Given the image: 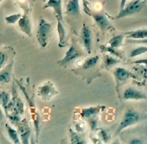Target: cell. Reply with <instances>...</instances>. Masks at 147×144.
I'll list each match as a JSON object with an SVG mask.
<instances>
[{"mask_svg": "<svg viewBox=\"0 0 147 144\" xmlns=\"http://www.w3.org/2000/svg\"><path fill=\"white\" fill-rule=\"evenodd\" d=\"M140 120V116L139 113L134 110H128L124 115L116 131L115 135H117L125 129L136 124Z\"/></svg>", "mask_w": 147, "mask_h": 144, "instance_id": "6da1fadb", "label": "cell"}, {"mask_svg": "<svg viewBox=\"0 0 147 144\" xmlns=\"http://www.w3.org/2000/svg\"><path fill=\"white\" fill-rule=\"evenodd\" d=\"M51 25L45 19L40 20L37 31V38L39 44L42 47H45L48 44L50 36Z\"/></svg>", "mask_w": 147, "mask_h": 144, "instance_id": "7a4b0ae2", "label": "cell"}, {"mask_svg": "<svg viewBox=\"0 0 147 144\" xmlns=\"http://www.w3.org/2000/svg\"><path fill=\"white\" fill-rule=\"evenodd\" d=\"M145 2L146 1L143 0H135L132 2H130L126 7H124L123 9L121 10L119 14L117 16L116 18H123L126 16L138 13L143 8Z\"/></svg>", "mask_w": 147, "mask_h": 144, "instance_id": "3957f363", "label": "cell"}, {"mask_svg": "<svg viewBox=\"0 0 147 144\" xmlns=\"http://www.w3.org/2000/svg\"><path fill=\"white\" fill-rule=\"evenodd\" d=\"M58 94L54 85L51 82H47L38 88V95L44 100H49Z\"/></svg>", "mask_w": 147, "mask_h": 144, "instance_id": "277c9868", "label": "cell"}, {"mask_svg": "<svg viewBox=\"0 0 147 144\" xmlns=\"http://www.w3.org/2000/svg\"><path fill=\"white\" fill-rule=\"evenodd\" d=\"M16 125H18V133L21 139L22 143H29L31 129H30L28 121L26 119H24L22 121H20Z\"/></svg>", "mask_w": 147, "mask_h": 144, "instance_id": "5b68a950", "label": "cell"}, {"mask_svg": "<svg viewBox=\"0 0 147 144\" xmlns=\"http://www.w3.org/2000/svg\"><path fill=\"white\" fill-rule=\"evenodd\" d=\"M82 40L86 51L88 54H90L91 50H92V32H91L90 29L86 25H83L82 29Z\"/></svg>", "mask_w": 147, "mask_h": 144, "instance_id": "8992f818", "label": "cell"}, {"mask_svg": "<svg viewBox=\"0 0 147 144\" xmlns=\"http://www.w3.org/2000/svg\"><path fill=\"white\" fill-rule=\"evenodd\" d=\"M123 98L125 100H146V96L144 92L133 88H128L124 92Z\"/></svg>", "mask_w": 147, "mask_h": 144, "instance_id": "52a82bcc", "label": "cell"}, {"mask_svg": "<svg viewBox=\"0 0 147 144\" xmlns=\"http://www.w3.org/2000/svg\"><path fill=\"white\" fill-rule=\"evenodd\" d=\"M18 25L23 32H24L29 37L31 36V23L27 13L20 17L18 21Z\"/></svg>", "mask_w": 147, "mask_h": 144, "instance_id": "ba28073f", "label": "cell"}, {"mask_svg": "<svg viewBox=\"0 0 147 144\" xmlns=\"http://www.w3.org/2000/svg\"><path fill=\"white\" fill-rule=\"evenodd\" d=\"M80 56V53L74 47L71 46L68 49L66 53H65L64 58L58 62V63L60 65H65L68 64V63H69L70 62H72L73 60L78 58Z\"/></svg>", "mask_w": 147, "mask_h": 144, "instance_id": "9c48e42d", "label": "cell"}, {"mask_svg": "<svg viewBox=\"0 0 147 144\" xmlns=\"http://www.w3.org/2000/svg\"><path fill=\"white\" fill-rule=\"evenodd\" d=\"M62 0H49L45 5L44 8H53L57 14L56 17L62 20Z\"/></svg>", "mask_w": 147, "mask_h": 144, "instance_id": "30bf717a", "label": "cell"}, {"mask_svg": "<svg viewBox=\"0 0 147 144\" xmlns=\"http://www.w3.org/2000/svg\"><path fill=\"white\" fill-rule=\"evenodd\" d=\"M105 107H101V106H97V107H92L86 109H82L80 113L81 117L86 119H92L93 117L97 116L99 114L101 109Z\"/></svg>", "mask_w": 147, "mask_h": 144, "instance_id": "8fae6325", "label": "cell"}, {"mask_svg": "<svg viewBox=\"0 0 147 144\" xmlns=\"http://www.w3.org/2000/svg\"><path fill=\"white\" fill-rule=\"evenodd\" d=\"M14 62L12 61L4 69L0 70V83H7L11 78Z\"/></svg>", "mask_w": 147, "mask_h": 144, "instance_id": "7c38bea8", "label": "cell"}, {"mask_svg": "<svg viewBox=\"0 0 147 144\" xmlns=\"http://www.w3.org/2000/svg\"><path fill=\"white\" fill-rule=\"evenodd\" d=\"M66 12L67 14L73 16L80 15L79 0H69L66 8Z\"/></svg>", "mask_w": 147, "mask_h": 144, "instance_id": "4fadbf2b", "label": "cell"}, {"mask_svg": "<svg viewBox=\"0 0 147 144\" xmlns=\"http://www.w3.org/2000/svg\"><path fill=\"white\" fill-rule=\"evenodd\" d=\"M93 17L94 18L96 23L102 31H105V29H107L110 25L108 19H107L105 15L100 14H92Z\"/></svg>", "mask_w": 147, "mask_h": 144, "instance_id": "5bb4252c", "label": "cell"}, {"mask_svg": "<svg viewBox=\"0 0 147 144\" xmlns=\"http://www.w3.org/2000/svg\"><path fill=\"white\" fill-rule=\"evenodd\" d=\"M114 76H115L117 80L123 82L130 77L131 73L124 68L119 67L114 72Z\"/></svg>", "mask_w": 147, "mask_h": 144, "instance_id": "9a60e30c", "label": "cell"}, {"mask_svg": "<svg viewBox=\"0 0 147 144\" xmlns=\"http://www.w3.org/2000/svg\"><path fill=\"white\" fill-rule=\"evenodd\" d=\"M147 37V31L146 30H137L135 31H132L128 33V38H131L134 40H143L146 39Z\"/></svg>", "mask_w": 147, "mask_h": 144, "instance_id": "2e32d148", "label": "cell"}, {"mask_svg": "<svg viewBox=\"0 0 147 144\" xmlns=\"http://www.w3.org/2000/svg\"><path fill=\"white\" fill-rule=\"evenodd\" d=\"M10 102V95L6 92H0V105L3 108L5 113L8 115V105Z\"/></svg>", "mask_w": 147, "mask_h": 144, "instance_id": "e0dca14e", "label": "cell"}, {"mask_svg": "<svg viewBox=\"0 0 147 144\" xmlns=\"http://www.w3.org/2000/svg\"><path fill=\"white\" fill-rule=\"evenodd\" d=\"M58 24H57V31L58 33V36H59V46L62 47V44L64 43L65 38V31L64 26L62 23V21L60 19L57 17Z\"/></svg>", "mask_w": 147, "mask_h": 144, "instance_id": "ac0fdd59", "label": "cell"}, {"mask_svg": "<svg viewBox=\"0 0 147 144\" xmlns=\"http://www.w3.org/2000/svg\"><path fill=\"white\" fill-rule=\"evenodd\" d=\"M5 127L9 138L12 140V142L16 144L20 143V138L18 133V131L14 129L13 128L9 125L8 124H5Z\"/></svg>", "mask_w": 147, "mask_h": 144, "instance_id": "d6986e66", "label": "cell"}, {"mask_svg": "<svg viewBox=\"0 0 147 144\" xmlns=\"http://www.w3.org/2000/svg\"><path fill=\"white\" fill-rule=\"evenodd\" d=\"M99 58L98 56H94L93 58H90L86 60L83 64V69L86 70H88L94 67L98 62Z\"/></svg>", "mask_w": 147, "mask_h": 144, "instance_id": "ffe728a7", "label": "cell"}, {"mask_svg": "<svg viewBox=\"0 0 147 144\" xmlns=\"http://www.w3.org/2000/svg\"><path fill=\"white\" fill-rule=\"evenodd\" d=\"M124 36L123 35H119L113 37L110 41V47L113 49H116V48H119L123 45Z\"/></svg>", "mask_w": 147, "mask_h": 144, "instance_id": "44dd1931", "label": "cell"}, {"mask_svg": "<svg viewBox=\"0 0 147 144\" xmlns=\"http://www.w3.org/2000/svg\"><path fill=\"white\" fill-rule=\"evenodd\" d=\"M31 111H33V113L32 112V118L34 122L35 129H36V141H38L40 133V117L38 114L35 112V109H31Z\"/></svg>", "mask_w": 147, "mask_h": 144, "instance_id": "7402d4cb", "label": "cell"}, {"mask_svg": "<svg viewBox=\"0 0 147 144\" xmlns=\"http://www.w3.org/2000/svg\"><path fill=\"white\" fill-rule=\"evenodd\" d=\"M120 61L117 59L115 58H112L109 56H106L105 58V61H104V65L105 67L106 68H111V67L114 66V65L117 64Z\"/></svg>", "mask_w": 147, "mask_h": 144, "instance_id": "603a6c76", "label": "cell"}, {"mask_svg": "<svg viewBox=\"0 0 147 144\" xmlns=\"http://www.w3.org/2000/svg\"><path fill=\"white\" fill-rule=\"evenodd\" d=\"M146 50H147V49L146 47H139L133 50L132 51H131L130 56L131 58L136 57L138 56H139L141 54H144V53H145L146 52Z\"/></svg>", "mask_w": 147, "mask_h": 144, "instance_id": "cb8c5ba5", "label": "cell"}, {"mask_svg": "<svg viewBox=\"0 0 147 144\" xmlns=\"http://www.w3.org/2000/svg\"><path fill=\"white\" fill-rule=\"evenodd\" d=\"M7 117H8L10 120H11V122L15 125H17L20 122V117L19 116V114L15 112V111H12L11 114H9L7 115Z\"/></svg>", "mask_w": 147, "mask_h": 144, "instance_id": "d4e9b609", "label": "cell"}, {"mask_svg": "<svg viewBox=\"0 0 147 144\" xmlns=\"http://www.w3.org/2000/svg\"><path fill=\"white\" fill-rule=\"evenodd\" d=\"M20 17H21V14H17L7 17L5 19L8 23H16V21H17L20 18Z\"/></svg>", "mask_w": 147, "mask_h": 144, "instance_id": "484cf974", "label": "cell"}, {"mask_svg": "<svg viewBox=\"0 0 147 144\" xmlns=\"http://www.w3.org/2000/svg\"><path fill=\"white\" fill-rule=\"evenodd\" d=\"M71 140L73 143H85L84 141L82 140V138L75 133H72Z\"/></svg>", "mask_w": 147, "mask_h": 144, "instance_id": "4316f807", "label": "cell"}, {"mask_svg": "<svg viewBox=\"0 0 147 144\" xmlns=\"http://www.w3.org/2000/svg\"><path fill=\"white\" fill-rule=\"evenodd\" d=\"M7 60V57L6 54L3 52L0 51V70L3 68V65L5 64Z\"/></svg>", "mask_w": 147, "mask_h": 144, "instance_id": "83f0119b", "label": "cell"}, {"mask_svg": "<svg viewBox=\"0 0 147 144\" xmlns=\"http://www.w3.org/2000/svg\"><path fill=\"white\" fill-rule=\"evenodd\" d=\"M101 137H102L103 141H105V142H107L110 140V136L108 133V131L105 130H102L101 131Z\"/></svg>", "mask_w": 147, "mask_h": 144, "instance_id": "f1b7e54d", "label": "cell"}, {"mask_svg": "<svg viewBox=\"0 0 147 144\" xmlns=\"http://www.w3.org/2000/svg\"><path fill=\"white\" fill-rule=\"evenodd\" d=\"M82 2H83V6H84V11L86 12V14H90V9L89 7H88V2L87 0H82Z\"/></svg>", "mask_w": 147, "mask_h": 144, "instance_id": "f546056e", "label": "cell"}, {"mask_svg": "<svg viewBox=\"0 0 147 144\" xmlns=\"http://www.w3.org/2000/svg\"><path fill=\"white\" fill-rule=\"evenodd\" d=\"M90 124H91V128H92V131H95V129L97 128V120H92V121H91Z\"/></svg>", "mask_w": 147, "mask_h": 144, "instance_id": "4dcf8cb0", "label": "cell"}, {"mask_svg": "<svg viewBox=\"0 0 147 144\" xmlns=\"http://www.w3.org/2000/svg\"><path fill=\"white\" fill-rule=\"evenodd\" d=\"M131 144H141L143 143V141H141L139 139H134V140H131L130 142Z\"/></svg>", "mask_w": 147, "mask_h": 144, "instance_id": "1f68e13d", "label": "cell"}, {"mask_svg": "<svg viewBox=\"0 0 147 144\" xmlns=\"http://www.w3.org/2000/svg\"><path fill=\"white\" fill-rule=\"evenodd\" d=\"M126 1V0H121V6H120L121 10L123 9L124 7H125Z\"/></svg>", "mask_w": 147, "mask_h": 144, "instance_id": "d6a6232c", "label": "cell"}, {"mask_svg": "<svg viewBox=\"0 0 147 144\" xmlns=\"http://www.w3.org/2000/svg\"><path fill=\"white\" fill-rule=\"evenodd\" d=\"M3 113L1 109V105H0V121L3 120Z\"/></svg>", "mask_w": 147, "mask_h": 144, "instance_id": "836d02e7", "label": "cell"}, {"mask_svg": "<svg viewBox=\"0 0 147 144\" xmlns=\"http://www.w3.org/2000/svg\"><path fill=\"white\" fill-rule=\"evenodd\" d=\"M46 1H47V0H43V1H44V2H45Z\"/></svg>", "mask_w": 147, "mask_h": 144, "instance_id": "e575fe53", "label": "cell"}, {"mask_svg": "<svg viewBox=\"0 0 147 144\" xmlns=\"http://www.w3.org/2000/svg\"><path fill=\"white\" fill-rule=\"evenodd\" d=\"M3 1V0H0V3H1V1Z\"/></svg>", "mask_w": 147, "mask_h": 144, "instance_id": "d590c367", "label": "cell"}, {"mask_svg": "<svg viewBox=\"0 0 147 144\" xmlns=\"http://www.w3.org/2000/svg\"><path fill=\"white\" fill-rule=\"evenodd\" d=\"M69 1V0H65V2H67V1Z\"/></svg>", "mask_w": 147, "mask_h": 144, "instance_id": "8d00e7d4", "label": "cell"}]
</instances>
